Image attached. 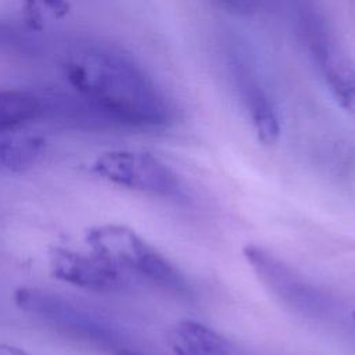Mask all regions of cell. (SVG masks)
<instances>
[{"mask_svg": "<svg viewBox=\"0 0 355 355\" xmlns=\"http://www.w3.org/2000/svg\"><path fill=\"white\" fill-rule=\"evenodd\" d=\"M69 86L101 123L128 130H154L171 125L173 108L126 53L104 46L78 50L64 65Z\"/></svg>", "mask_w": 355, "mask_h": 355, "instance_id": "cell-1", "label": "cell"}, {"mask_svg": "<svg viewBox=\"0 0 355 355\" xmlns=\"http://www.w3.org/2000/svg\"><path fill=\"white\" fill-rule=\"evenodd\" d=\"M295 35L334 101L355 116V62L340 46L316 0H287Z\"/></svg>", "mask_w": 355, "mask_h": 355, "instance_id": "cell-2", "label": "cell"}, {"mask_svg": "<svg viewBox=\"0 0 355 355\" xmlns=\"http://www.w3.org/2000/svg\"><path fill=\"white\" fill-rule=\"evenodd\" d=\"M92 251L107 259L132 282L144 280L180 298L191 297V287L180 270L135 230L122 225H103L87 232Z\"/></svg>", "mask_w": 355, "mask_h": 355, "instance_id": "cell-3", "label": "cell"}, {"mask_svg": "<svg viewBox=\"0 0 355 355\" xmlns=\"http://www.w3.org/2000/svg\"><path fill=\"white\" fill-rule=\"evenodd\" d=\"M12 300L22 312L65 336L101 348L116 347L121 343V331L112 322L58 293L25 286L14 291Z\"/></svg>", "mask_w": 355, "mask_h": 355, "instance_id": "cell-4", "label": "cell"}, {"mask_svg": "<svg viewBox=\"0 0 355 355\" xmlns=\"http://www.w3.org/2000/svg\"><path fill=\"white\" fill-rule=\"evenodd\" d=\"M243 255L261 284L287 309L309 320H327L333 316V298L273 252L247 244Z\"/></svg>", "mask_w": 355, "mask_h": 355, "instance_id": "cell-5", "label": "cell"}, {"mask_svg": "<svg viewBox=\"0 0 355 355\" xmlns=\"http://www.w3.org/2000/svg\"><path fill=\"white\" fill-rule=\"evenodd\" d=\"M92 171L101 179L129 190L173 200L187 197L179 176L150 153L107 151L94 159Z\"/></svg>", "mask_w": 355, "mask_h": 355, "instance_id": "cell-6", "label": "cell"}, {"mask_svg": "<svg viewBox=\"0 0 355 355\" xmlns=\"http://www.w3.org/2000/svg\"><path fill=\"white\" fill-rule=\"evenodd\" d=\"M225 58L236 96L258 140L265 146H273L282 133L280 118L254 58L237 40L226 44Z\"/></svg>", "mask_w": 355, "mask_h": 355, "instance_id": "cell-7", "label": "cell"}, {"mask_svg": "<svg viewBox=\"0 0 355 355\" xmlns=\"http://www.w3.org/2000/svg\"><path fill=\"white\" fill-rule=\"evenodd\" d=\"M49 266L55 279L97 293L121 291L133 283L123 272L92 250L80 252L55 247L49 252Z\"/></svg>", "mask_w": 355, "mask_h": 355, "instance_id": "cell-8", "label": "cell"}, {"mask_svg": "<svg viewBox=\"0 0 355 355\" xmlns=\"http://www.w3.org/2000/svg\"><path fill=\"white\" fill-rule=\"evenodd\" d=\"M168 344L176 355H257L196 320L175 323Z\"/></svg>", "mask_w": 355, "mask_h": 355, "instance_id": "cell-9", "label": "cell"}, {"mask_svg": "<svg viewBox=\"0 0 355 355\" xmlns=\"http://www.w3.org/2000/svg\"><path fill=\"white\" fill-rule=\"evenodd\" d=\"M46 141L36 135H12L0 139V171L22 173L42 157Z\"/></svg>", "mask_w": 355, "mask_h": 355, "instance_id": "cell-10", "label": "cell"}, {"mask_svg": "<svg viewBox=\"0 0 355 355\" xmlns=\"http://www.w3.org/2000/svg\"><path fill=\"white\" fill-rule=\"evenodd\" d=\"M40 97L26 90H0V135L14 130L43 114Z\"/></svg>", "mask_w": 355, "mask_h": 355, "instance_id": "cell-11", "label": "cell"}, {"mask_svg": "<svg viewBox=\"0 0 355 355\" xmlns=\"http://www.w3.org/2000/svg\"><path fill=\"white\" fill-rule=\"evenodd\" d=\"M22 1H24L25 21L28 26L33 31H40L47 17L53 19H61L71 10L68 0H22Z\"/></svg>", "mask_w": 355, "mask_h": 355, "instance_id": "cell-12", "label": "cell"}, {"mask_svg": "<svg viewBox=\"0 0 355 355\" xmlns=\"http://www.w3.org/2000/svg\"><path fill=\"white\" fill-rule=\"evenodd\" d=\"M220 8L225 11L240 15V17H251L259 12L266 0H214Z\"/></svg>", "mask_w": 355, "mask_h": 355, "instance_id": "cell-13", "label": "cell"}, {"mask_svg": "<svg viewBox=\"0 0 355 355\" xmlns=\"http://www.w3.org/2000/svg\"><path fill=\"white\" fill-rule=\"evenodd\" d=\"M115 355H140V354H137V352H133V351H129V349H119V351H116V354Z\"/></svg>", "mask_w": 355, "mask_h": 355, "instance_id": "cell-14", "label": "cell"}, {"mask_svg": "<svg viewBox=\"0 0 355 355\" xmlns=\"http://www.w3.org/2000/svg\"><path fill=\"white\" fill-rule=\"evenodd\" d=\"M352 318H354V322H355V312H354V315H352Z\"/></svg>", "mask_w": 355, "mask_h": 355, "instance_id": "cell-15", "label": "cell"}]
</instances>
